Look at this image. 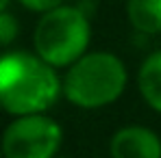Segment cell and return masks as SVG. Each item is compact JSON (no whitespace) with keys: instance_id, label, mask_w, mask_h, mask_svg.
<instances>
[{"instance_id":"cell-1","label":"cell","mask_w":161,"mask_h":158,"mask_svg":"<svg viewBox=\"0 0 161 158\" xmlns=\"http://www.w3.org/2000/svg\"><path fill=\"white\" fill-rule=\"evenodd\" d=\"M63 95L57 67L37 52L0 54V108L13 117L46 113Z\"/></svg>"},{"instance_id":"cell-2","label":"cell","mask_w":161,"mask_h":158,"mask_svg":"<svg viewBox=\"0 0 161 158\" xmlns=\"http://www.w3.org/2000/svg\"><path fill=\"white\" fill-rule=\"evenodd\" d=\"M129 82L124 61L113 52L96 50L76 59L61 78V91L79 108H103L120 100Z\"/></svg>"},{"instance_id":"cell-3","label":"cell","mask_w":161,"mask_h":158,"mask_svg":"<svg viewBox=\"0 0 161 158\" xmlns=\"http://www.w3.org/2000/svg\"><path fill=\"white\" fill-rule=\"evenodd\" d=\"M92 24L79 4H61L39 15L33 30V48L53 67H70L89 48Z\"/></svg>"},{"instance_id":"cell-4","label":"cell","mask_w":161,"mask_h":158,"mask_svg":"<svg viewBox=\"0 0 161 158\" xmlns=\"http://www.w3.org/2000/svg\"><path fill=\"white\" fill-rule=\"evenodd\" d=\"M4 158H54L63 130L46 113L18 115L0 136Z\"/></svg>"},{"instance_id":"cell-5","label":"cell","mask_w":161,"mask_h":158,"mask_svg":"<svg viewBox=\"0 0 161 158\" xmlns=\"http://www.w3.org/2000/svg\"><path fill=\"white\" fill-rule=\"evenodd\" d=\"M111 158H161V136L148 126L131 124L109 141Z\"/></svg>"},{"instance_id":"cell-6","label":"cell","mask_w":161,"mask_h":158,"mask_svg":"<svg viewBox=\"0 0 161 158\" xmlns=\"http://www.w3.org/2000/svg\"><path fill=\"white\" fill-rule=\"evenodd\" d=\"M137 87L144 102L161 115V50H155L144 59L137 72Z\"/></svg>"},{"instance_id":"cell-7","label":"cell","mask_w":161,"mask_h":158,"mask_svg":"<svg viewBox=\"0 0 161 158\" xmlns=\"http://www.w3.org/2000/svg\"><path fill=\"white\" fill-rule=\"evenodd\" d=\"M126 18L142 35L161 33V0H126Z\"/></svg>"},{"instance_id":"cell-8","label":"cell","mask_w":161,"mask_h":158,"mask_svg":"<svg viewBox=\"0 0 161 158\" xmlns=\"http://www.w3.org/2000/svg\"><path fill=\"white\" fill-rule=\"evenodd\" d=\"M20 35V22L11 11H0V48L11 46Z\"/></svg>"},{"instance_id":"cell-9","label":"cell","mask_w":161,"mask_h":158,"mask_svg":"<svg viewBox=\"0 0 161 158\" xmlns=\"http://www.w3.org/2000/svg\"><path fill=\"white\" fill-rule=\"evenodd\" d=\"M26 11H33V13H46V11H53L57 7L65 4V0H18Z\"/></svg>"},{"instance_id":"cell-10","label":"cell","mask_w":161,"mask_h":158,"mask_svg":"<svg viewBox=\"0 0 161 158\" xmlns=\"http://www.w3.org/2000/svg\"><path fill=\"white\" fill-rule=\"evenodd\" d=\"M9 4H11V0H0V11H7Z\"/></svg>"},{"instance_id":"cell-11","label":"cell","mask_w":161,"mask_h":158,"mask_svg":"<svg viewBox=\"0 0 161 158\" xmlns=\"http://www.w3.org/2000/svg\"><path fill=\"white\" fill-rule=\"evenodd\" d=\"M0 158H4V154H2V141H0Z\"/></svg>"},{"instance_id":"cell-12","label":"cell","mask_w":161,"mask_h":158,"mask_svg":"<svg viewBox=\"0 0 161 158\" xmlns=\"http://www.w3.org/2000/svg\"><path fill=\"white\" fill-rule=\"evenodd\" d=\"M54 158H72V156H54Z\"/></svg>"}]
</instances>
